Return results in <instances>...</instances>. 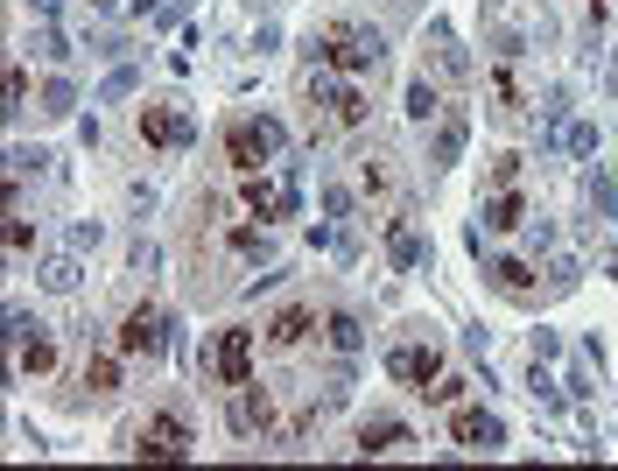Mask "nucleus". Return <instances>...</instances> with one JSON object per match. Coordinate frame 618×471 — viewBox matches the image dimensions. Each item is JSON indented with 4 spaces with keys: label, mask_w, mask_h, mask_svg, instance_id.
<instances>
[{
    "label": "nucleus",
    "mask_w": 618,
    "mask_h": 471,
    "mask_svg": "<svg viewBox=\"0 0 618 471\" xmlns=\"http://www.w3.org/2000/svg\"><path fill=\"white\" fill-rule=\"evenodd\" d=\"M309 71H345V78H373L379 64H387V36L365 22H331L309 36Z\"/></svg>",
    "instance_id": "nucleus-1"
},
{
    "label": "nucleus",
    "mask_w": 618,
    "mask_h": 471,
    "mask_svg": "<svg viewBox=\"0 0 618 471\" xmlns=\"http://www.w3.org/2000/svg\"><path fill=\"white\" fill-rule=\"evenodd\" d=\"M309 106L323 113L317 120V141L323 135H345V127H365V92H359V78H345V71H309Z\"/></svg>",
    "instance_id": "nucleus-2"
},
{
    "label": "nucleus",
    "mask_w": 618,
    "mask_h": 471,
    "mask_svg": "<svg viewBox=\"0 0 618 471\" xmlns=\"http://www.w3.org/2000/svg\"><path fill=\"white\" fill-rule=\"evenodd\" d=\"M288 149V127L274 120V113H254V120H232L226 127V162L240 176H260V162H274Z\"/></svg>",
    "instance_id": "nucleus-3"
},
{
    "label": "nucleus",
    "mask_w": 618,
    "mask_h": 471,
    "mask_svg": "<svg viewBox=\"0 0 618 471\" xmlns=\"http://www.w3.org/2000/svg\"><path fill=\"white\" fill-rule=\"evenodd\" d=\"M197 373H204V387H246V380H260L254 373V331H211V345L197 352Z\"/></svg>",
    "instance_id": "nucleus-4"
},
{
    "label": "nucleus",
    "mask_w": 618,
    "mask_h": 471,
    "mask_svg": "<svg viewBox=\"0 0 618 471\" xmlns=\"http://www.w3.org/2000/svg\"><path fill=\"white\" fill-rule=\"evenodd\" d=\"M240 204L260 218V226H274V218H296V212H302V162H288L274 183H268V176H246Z\"/></svg>",
    "instance_id": "nucleus-5"
},
{
    "label": "nucleus",
    "mask_w": 618,
    "mask_h": 471,
    "mask_svg": "<svg viewBox=\"0 0 618 471\" xmlns=\"http://www.w3.org/2000/svg\"><path fill=\"white\" fill-rule=\"evenodd\" d=\"M127 450H134V458H155V464H176V458H190V422L176 416V408H155Z\"/></svg>",
    "instance_id": "nucleus-6"
},
{
    "label": "nucleus",
    "mask_w": 618,
    "mask_h": 471,
    "mask_svg": "<svg viewBox=\"0 0 618 471\" xmlns=\"http://www.w3.org/2000/svg\"><path fill=\"white\" fill-rule=\"evenodd\" d=\"M169 331H176V317L162 310V303H134L120 323V352L127 359H162L169 352Z\"/></svg>",
    "instance_id": "nucleus-7"
},
{
    "label": "nucleus",
    "mask_w": 618,
    "mask_h": 471,
    "mask_svg": "<svg viewBox=\"0 0 618 471\" xmlns=\"http://www.w3.org/2000/svg\"><path fill=\"white\" fill-rule=\"evenodd\" d=\"M387 380H401V387H436L443 380V352L429 345V338H408V345H394L387 352Z\"/></svg>",
    "instance_id": "nucleus-8"
},
{
    "label": "nucleus",
    "mask_w": 618,
    "mask_h": 471,
    "mask_svg": "<svg viewBox=\"0 0 618 471\" xmlns=\"http://www.w3.org/2000/svg\"><path fill=\"white\" fill-rule=\"evenodd\" d=\"M450 444L471 450V458H478V450L492 458V450L506 444V422H499L492 408H471V402H458V416H450Z\"/></svg>",
    "instance_id": "nucleus-9"
},
{
    "label": "nucleus",
    "mask_w": 618,
    "mask_h": 471,
    "mask_svg": "<svg viewBox=\"0 0 618 471\" xmlns=\"http://www.w3.org/2000/svg\"><path fill=\"white\" fill-rule=\"evenodd\" d=\"M226 430H232V436H268V430H274V394L260 387V380L232 387V402H226Z\"/></svg>",
    "instance_id": "nucleus-10"
},
{
    "label": "nucleus",
    "mask_w": 618,
    "mask_h": 471,
    "mask_svg": "<svg viewBox=\"0 0 618 471\" xmlns=\"http://www.w3.org/2000/svg\"><path fill=\"white\" fill-rule=\"evenodd\" d=\"M141 141H149V149H190V141H197V120L176 113V106H141Z\"/></svg>",
    "instance_id": "nucleus-11"
},
{
    "label": "nucleus",
    "mask_w": 618,
    "mask_h": 471,
    "mask_svg": "<svg viewBox=\"0 0 618 471\" xmlns=\"http://www.w3.org/2000/svg\"><path fill=\"white\" fill-rule=\"evenodd\" d=\"M309 331H317V310H309V303H282V310H274L268 323H260V338H268L274 352H296Z\"/></svg>",
    "instance_id": "nucleus-12"
},
{
    "label": "nucleus",
    "mask_w": 618,
    "mask_h": 471,
    "mask_svg": "<svg viewBox=\"0 0 618 471\" xmlns=\"http://www.w3.org/2000/svg\"><path fill=\"white\" fill-rule=\"evenodd\" d=\"M408 444H415V430H408L401 416H373L351 450H359V458H394V450H408Z\"/></svg>",
    "instance_id": "nucleus-13"
},
{
    "label": "nucleus",
    "mask_w": 618,
    "mask_h": 471,
    "mask_svg": "<svg viewBox=\"0 0 618 471\" xmlns=\"http://www.w3.org/2000/svg\"><path fill=\"white\" fill-rule=\"evenodd\" d=\"M583 212H591V226H611L618 218V176L605 169V162L583 169Z\"/></svg>",
    "instance_id": "nucleus-14"
},
{
    "label": "nucleus",
    "mask_w": 618,
    "mask_h": 471,
    "mask_svg": "<svg viewBox=\"0 0 618 471\" xmlns=\"http://www.w3.org/2000/svg\"><path fill=\"white\" fill-rule=\"evenodd\" d=\"M520 106H527L520 64H492V120H520Z\"/></svg>",
    "instance_id": "nucleus-15"
},
{
    "label": "nucleus",
    "mask_w": 618,
    "mask_h": 471,
    "mask_svg": "<svg viewBox=\"0 0 618 471\" xmlns=\"http://www.w3.org/2000/svg\"><path fill=\"white\" fill-rule=\"evenodd\" d=\"M478 218H485V232H513V226H527L535 212H527L513 190H485V198H478Z\"/></svg>",
    "instance_id": "nucleus-16"
},
{
    "label": "nucleus",
    "mask_w": 618,
    "mask_h": 471,
    "mask_svg": "<svg viewBox=\"0 0 618 471\" xmlns=\"http://www.w3.org/2000/svg\"><path fill=\"white\" fill-rule=\"evenodd\" d=\"M50 366H56V338H50V331H42V323H36V331H28L22 345H14V373L42 380V373H50Z\"/></svg>",
    "instance_id": "nucleus-17"
},
{
    "label": "nucleus",
    "mask_w": 618,
    "mask_h": 471,
    "mask_svg": "<svg viewBox=\"0 0 618 471\" xmlns=\"http://www.w3.org/2000/svg\"><path fill=\"white\" fill-rule=\"evenodd\" d=\"M429 42H436V71H443V78H471V56H464V42H458V28L450 22H429Z\"/></svg>",
    "instance_id": "nucleus-18"
},
{
    "label": "nucleus",
    "mask_w": 618,
    "mask_h": 471,
    "mask_svg": "<svg viewBox=\"0 0 618 471\" xmlns=\"http://www.w3.org/2000/svg\"><path fill=\"white\" fill-rule=\"evenodd\" d=\"M36 282L50 289V296H78V282H85V268H78V246H70V254H50L36 268Z\"/></svg>",
    "instance_id": "nucleus-19"
},
{
    "label": "nucleus",
    "mask_w": 618,
    "mask_h": 471,
    "mask_svg": "<svg viewBox=\"0 0 618 471\" xmlns=\"http://www.w3.org/2000/svg\"><path fill=\"white\" fill-rule=\"evenodd\" d=\"M485 275H492V289H499V296H513V303L535 296V275H527V260H513V254L485 260Z\"/></svg>",
    "instance_id": "nucleus-20"
},
{
    "label": "nucleus",
    "mask_w": 618,
    "mask_h": 471,
    "mask_svg": "<svg viewBox=\"0 0 618 471\" xmlns=\"http://www.w3.org/2000/svg\"><path fill=\"white\" fill-rule=\"evenodd\" d=\"M120 359H127V352H120ZM120 359H113V352H92V359H85V373H78V387L92 394V402L120 394Z\"/></svg>",
    "instance_id": "nucleus-21"
},
{
    "label": "nucleus",
    "mask_w": 618,
    "mask_h": 471,
    "mask_svg": "<svg viewBox=\"0 0 618 471\" xmlns=\"http://www.w3.org/2000/svg\"><path fill=\"white\" fill-rule=\"evenodd\" d=\"M464 113H450V120H436V135H429V169H450V162L464 155Z\"/></svg>",
    "instance_id": "nucleus-22"
},
{
    "label": "nucleus",
    "mask_w": 618,
    "mask_h": 471,
    "mask_svg": "<svg viewBox=\"0 0 618 471\" xmlns=\"http://www.w3.org/2000/svg\"><path fill=\"white\" fill-rule=\"evenodd\" d=\"M563 135H569V85H549L541 92V149H555Z\"/></svg>",
    "instance_id": "nucleus-23"
},
{
    "label": "nucleus",
    "mask_w": 618,
    "mask_h": 471,
    "mask_svg": "<svg viewBox=\"0 0 618 471\" xmlns=\"http://www.w3.org/2000/svg\"><path fill=\"white\" fill-rule=\"evenodd\" d=\"M323 345H331V352H337V359H351V352H359V345H365V331H359V317H351V310H331V317H323Z\"/></svg>",
    "instance_id": "nucleus-24"
},
{
    "label": "nucleus",
    "mask_w": 618,
    "mask_h": 471,
    "mask_svg": "<svg viewBox=\"0 0 618 471\" xmlns=\"http://www.w3.org/2000/svg\"><path fill=\"white\" fill-rule=\"evenodd\" d=\"M527 394L541 402V416H563V402H569L563 380H549V359H535V373H527Z\"/></svg>",
    "instance_id": "nucleus-25"
},
{
    "label": "nucleus",
    "mask_w": 618,
    "mask_h": 471,
    "mask_svg": "<svg viewBox=\"0 0 618 471\" xmlns=\"http://www.w3.org/2000/svg\"><path fill=\"white\" fill-rule=\"evenodd\" d=\"M226 246L240 260H274V240H268V226H240V232H226Z\"/></svg>",
    "instance_id": "nucleus-26"
},
{
    "label": "nucleus",
    "mask_w": 618,
    "mask_h": 471,
    "mask_svg": "<svg viewBox=\"0 0 618 471\" xmlns=\"http://www.w3.org/2000/svg\"><path fill=\"white\" fill-rule=\"evenodd\" d=\"M485 50H492V64H520V56H527V36H520V28H506V22H492Z\"/></svg>",
    "instance_id": "nucleus-27"
},
{
    "label": "nucleus",
    "mask_w": 618,
    "mask_h": 471,
    "mask_svg": "<svg viewBox=\"0 0 618 471\" xmlns=\"http://www.w3.org/2000/svg\"><path fill=\"white\" fill-rule=\"evenodd\" d=\"M436 113H443V99H436V85H429V71H422V78H415V85H408V120H422V127H429V120H436Z\"/></svg>",
    "instance_id": "nucleus-28"
},
{
    "label": "nucleus",
    "mask_w": 618,
    "mask_h": 471,
    "mask_svg": "<svg viewBox=\"0 0 618 471\" xmlns=\"http://www.w3.org/2000/svg\"><path fill=\"white\" fill-rule=\"evenodd\" d=\"M583 282V260L577 254H549V296H569Z\"/></svg>",
    "instance_id": "nucleus-29"
},
{
    "label": "nucleus",
    "mask_w": 618,
    "mask_h": 471,
    "mask_svg": "<svg viewBox=\"0 0 618 471\" xmlns=\"http://www.w3.org/2000/svg\"><path fill=\"white\" fill-rule=\"evenodd\" d=\"M70 106H78V85H70V78L42 85V113H50V120H70Z\"/></svg>",
    "instance_id": "nucleus-30"
},
{
    "label": "nucleus",
    "mask_w": 618,
    "mask_h": 471,
    "mask_svg": "<svg viewBox=\"0 0 618 471\" xmlns=\"http://www.w3.org/2000/svg\"><path fill=\"white\" fill-rule=\"evenodd\" d=\"M387 260H394V268H422V240L408 226H394L387 232Z\"/></svg>",
    "instance_id": "nucleus-31"
},
{
    "label": "nucleus",
    "mask_w": 618,
    "mask_h": 471,
    "mask_svg": "<svg viewBox=\"0 0 618 471\" xmlns=\"http://www.w3.org/2000/svg\"><path fill=\"white\" fill-rule=\"evenodd\" d=\"M464 394H471V380H458V373H443V380H436V387H422V402H429V408H458V402H464Z\"/></svg>",
    "instance_id": "nucleus-32"
},
{
    "label": "nucleus",
    "mask_w": 618,
    "mask_h": 471,
    "mask_svg": "<svg viewBox=\"0 0 618 471\" xmlns=\"http://www.w3.org/2000/svg\"><path fill=\"white\" fill-rule=\"evenodd\" d=\"M317 212H323V218H351V190H345V183H323V190H317Z\"/></svg>",
    "instance_id": "nucleus-33"
},
{
    "label": "nucleus",
    "mask_w": 618,
    "mask_h": 471,
    "mask_svg": "<svg viewBox=\"0 0 618 471\" xmlns=\"http://www.w3.org/2000/svg\"><path fill=\"white\" fill-rule=\"evenodd\" d=\"M563 149H569V155H597V127H591V120H569Z\"/></svg>",
    "instance_id": "nucleus-34"
},
{
    "label": "nucleus",
    "mask_w": 618,
    "mask_h": 471,
    "mask_svg": "<svg viewBox=\"0 0 618 471\" xmlns=\"http://www.w3.org/2000/svg\"><path fill=\"white\" fill-rule=\"evenodd\" d=\"M513 183H520V155H499L492 176H485V190H513Z\"/></svg>",
    "instance_id": "nucleus-35"
},
{
    "label": "nucleus",
    "mask_w": 618,
    "mask_h": 471,
    "mask_svg": "<svg viewBox=\"0 0 618 471\" xmlns=\"http://www.w3.org/2000/svg\"><path fill=\"white\" fill-rule=\"evenodd\" d=\"M134 85H141V78H134V64H120V71H113L106 85H99V99H106V106H113V99H127V92H134Z\"/></svg>",
    "instance_id": "nucleus-36"
},
{
    "label": "nucleus",
    "mask_w": 618,
    "mask_h": 471,
    "mask_svg": "<svg viewBox=\"0 0 618 471\" xmlns=\"http://www.w3.org/2000/svg\"><path fill=\"white\" fill-rule=\"evenodd\" d=\"M127 268H134V275H155V268H162L155 240H134V246H127Z\"/></svg>",
    "instance_id": "nucleus-37"
},
{
    "label": "nucleus",
    "mask_w": 618,
    "mask_h": 471,
    "mask_svg": "<svg viewBox=\"0 0 618 471\" xmlns=\"http://www.w3.org/2000/svg\"><path fill=\"white\" fill-rule=\"evenodd\" d=\"M99 240H106V226H99V218H78V226H70V246H78V254H92Z\"/></svg>",
    "instance_id": "nucleus-38"
},
{
    "label": "nucleus",
    "mask_w": 618,
    "mask_h": 471,
    "mask_svg": "<svg viewBox=\"0 0 618 471\" xmlns=\"http://www.w3.org/2000/svg\"><path fill=\"white\" fill-rule=\"evenodd\" d=\"M527 246H535V254H555V218H527Z\"/></svg>",
    "instance_id": "nucleus-39"
},
{
    "label": "nucleus",
    "mask_w": 618,
    "mask_h": 471,
    "mask_svg": "<svg viewBox=\"0 0 618 471\" xmlns=\"http://www.w3.org/2000/svg\"><path fill=\"white\" fill-rule=\"evenodd\" d=\"M36 50H42V56H50V64H64V56H70V42H64V36H56V28H50V22H42V28H36Z\"/></svg>",
    "instance_id": "nucleus-40"
},
{
    "label": "nucleus",
    "mask_w": 618,
    "mask_h": 471,
    "mask_svg": "<svg viewBox=\"0 0 618 471\" xmlns=\"http://www.w3.org/2000/svg\"><path fill=\"white\" fill-rule=\"evenodd\" d=\"M8 246H14V254H28V246H36V226H28V218H22V212H14V218H8Z\"/></svg>",
    "instance_id": "nucleus-41"
},
{
    "label": "nucleus",
    "mask_w": 618,
    "mask_h": 471,
    "mask_svg": "<svg viewBox=\"0 0 618 471\" xmlns=\"http://www.w3.org/2000/svg\"><path fill=\"white\" fill-rule=\"evenodd\" d=\"M282 275H288V268H274V260H268V275H254V282H246V296L260 303V296H268V289H282Z\"/></svg>",
    "instance_id": "nucleus-42"
},
{
    "label": "nucleus",
    "mask_w": 618,
    "mask_h": 471,
    "mask_svg": "<svg viewBox=\"0 0 618 471\" xmlns=\"http://www.w3.org/2000/svg\"><path fill=\"white\" fill-rule=\"evenodd\" d=\"M28 106V71H8V113Z\"/></svg>",
    "instance_id": "nucleus-43"
},
{
    "label": "nucleus",
    "mask_w": 618,
    "mask_h": 471,
    "mask_svg": "<svg viewBox=\"0 0 618 471\" xmlns=\"http://www.w3.org/2000/svg\"><path fill=\"white\" fill-rule=\"evenodd\" d=\"M527 352H535V359H555V352H563V338H555V331H535V338H527Z\"/></svg>",
    "instance_id": "nucleus-44"
},
{
    "label": "nucleus",
    "mask_w": 618,
    "mask_h": 471,
    "mask_svg": "<svg viewBox=\"0 0 618 471\" xmlns=\"http://www.w3.org/2000/svg\"><path fill=\"white\" fill-rule=\"evenodd\" d=\"M605 92L618 99V42H611V56H605Z\"/></svg>",
    "instance_id": "nucleus-45"
},
{
    "label": "nucleus",
    "mask_w": 618,
    "mask_h": 471,
    "mask_svg": "<svg viewBox=\"0 0 618 471\" xmlns=\"http://www.w3.org/2000/svg\"><path fill=\"white\" fill-rule=\"evenodd\" d=\"M28 8H36L42 22H56V8H64V0H28Z\"/></svg>",
    "instance_id": "nucleus-46"
},
{
    "label": "nucleus",
    "mask_w": 618,
    "mask_h": 471,
    "mask_svg": "<svg viewBox=\"0 0 618 471\" xmlns=\"http://www.w3.org/2000/svg\"><path fill=\"white\" fill-rule=\"evenodd\" d=\"M92 8H99V14H106V8H113V0H92Z\"/></svg>",
    "instance_id": "nucleus-47"
},
{
    "label": "nucleus",
    "mask_w": 618,
    "mask_h": 471,
    "mask_svg": "<svg viewBox=\"0 0 618 471\" xmlns=\"http://www.w3.org/2000/svg\"><path fill=\"white\" fill-rule=\"evenodd\" d=\"M394 8H415V0H394Z\"/></svg>",
    "instance_id": "nucleus-48"
}]
</instances>
